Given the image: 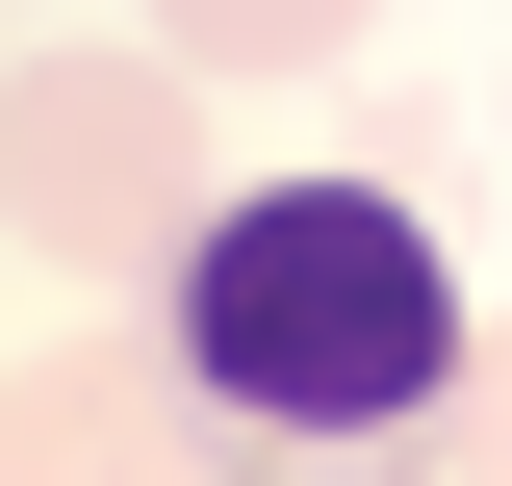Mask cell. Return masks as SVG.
Here are the masks:
<instances>
[{
    "label": "cell",
    "mask_w": 512,
    "mask_h": 486,
    "mask_svg": "<svg viewBox=\"0 0 512 486\" xmlns=\"http://www.w3.org/2000/svg\"><path fill=\"white\" fill-rule=\"evenodd\" d=\"M154 359L205 410V486H410L461 410V256L410 180H256L180 231Z\"/></svg>",
    "instance_id": "cell-1"
},
{
    "label": "cell",
    "mask_w": 512,
    "mask_h": 486,
    "mask_svg": "<svg viewBox=\"0 0 512 486\" xmlns=\"http://www.w3.org/2000/svg\"><path fill=\"white\" fill-rule=\"evenodd\" d=\"M205 77L180 52H52V77H0V231L52 256V282H180L205 231Z\"/></svg>",
    "instance_id": "cell-2"
},
{
    "label": "cell",
    "mask_w": 512,
    "mask_h": 486,
    "mask_svg": "<svg viewBox=\"0 0 512 486\" xmlns=\"http://www.w3.org/2000/svg\"><path fill=\"white\" fill-rule=\"evenodd\" d=\"M0 486H205V410L154 333H52V359L0 384Z\"/></svg>",
    "instance_id": "cell-3"
},
{
    "label": "cell",
    "mask_w": 512,
    "mask_h": 486,
    "mask_svg": "<svg viewBox=\"0 0 512 486\" xmlns=\"http://www.w3.org/2000/svg\"><path fill=\"white\" fill-rule=\"evenodd\" d=\"M359 26H384V0H154V52H180V77H333Z\"/></svg>",
    "instance_id": "cell-4"
},
{
    "label": "cell",
    "mask_w": 512,
    "mask_h": 486,
    "mask_svg": "<svg viewBox=\"0 0 512 486\" xmlns=\"http://www.w3.org/2000/svg\"><path fill=\"white\" fill-rule=\"evenodd\" d=\"M436 435H461V486H512V307L461 333V410H436Z\"/></svg>",
    "instance_id": "cell-5"
}]
</instances>
